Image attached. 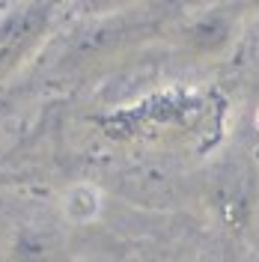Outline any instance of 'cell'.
<instances>
[{
  "label": "cell",
  "mask_w": 259,
  "mask_h": 262,
  "mask_svg": "<svg viewBox=\"0 0 259 262\" xmlns=\"http://www.w3.org/2000/svg\"><path fill=\"white\" fill-rule=\"evenodd\" d=\"M256 128H259V116H256Z\"/></svg>",
  "instance_id": "obj_1"
}]
</instances>
